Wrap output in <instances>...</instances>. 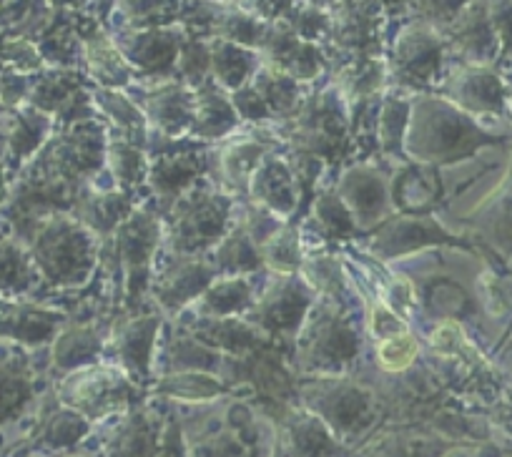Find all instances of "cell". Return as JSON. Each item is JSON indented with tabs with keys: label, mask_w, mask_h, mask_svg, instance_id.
<instances>
[{
	"label": "cell",
	"mask_w": 512,
	"mask_h": 457,
	"mask_svg": "<svg viewBox=\"0 0 512 457\" xmlns=\"http://www.w3.org/2000/svg\"><path fill=\"white\" fill-rule=\"evenodd\" d=\"M487 224L502 254H512V169L487 209Z\"/></svg>",
	"instance_id": "6da1fadb"
},
{
	"label": "cell",
	"mask_w": 512,
	"mask_h": 457,
	"mask_svg": "<svg viewBox=\"0 0 512 457\" xmlns=\"http://www.w3.org/2000/svg\"><path fill=\"white\" fill-rule=\"evenodd\" d=\"M417 355V342L410 337V334H395V337L384 339L382 345H379V365L384 367V370H405V367H410V362L415 360Z\"/></svg>",
	"instance_id": "7a4b0ae2"
}]
</instances>
